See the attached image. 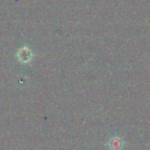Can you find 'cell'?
<instances>
[{"label":"cell","mask_w":150,"mask_h":150,"mask_svg":"<svg viewBox=\"0 0 150 150\" xmlns=\"http://www.w3.org/2000/svg\"><path fill=\"white\" fill-rule=\"evenodd\" d=\"M110 146L113 150H120L123 147V142L119 139H113L110 141Z\"/></svg>","instance_id":"6da1fadb"}]
</instances>
